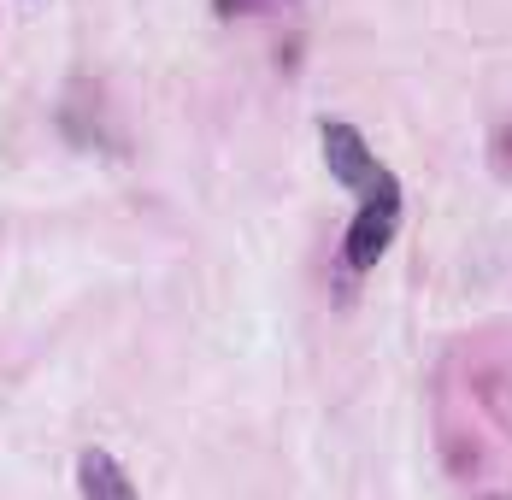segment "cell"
I'll use <instances>...</instances> for the list:
<instances>
[{"label":"cell","instance_id":"cell-1","mask_svg":"<svg viewBox=\"0 0 512 500\" xmlns=\"http://www.w3.org/2000/svg\"><path fill=\"white\" fill-rule=\"evenodd\" d=\"M318 148H324L330 177L359 200L354 224H348V236H342V265H348V271H371V265L389 253L395 230H401L407 189H401V177H395L377 153L365 148V136H359L348 118H318Z\"/></svg>","mask_w":512,"mask_h":500},{"label":"cell","instance_id":"cell-2","mask_svg":"<svg viewBox=\"0 0 512 500\" xmlns=\"http://www.w3.org/2000/svg\"><path fill=\"white\" fill-rule=\"evenodd\" d=\"M77 495L83 500H136V489H130V471L106 448H83L77 453Z\"/></svg>","mask_w":512,"mask_h":500},{"label":"cell","instance_id":"cell-3","mask_svg":"<svg viewBox=\"0 0 512 500\" xmlns=\"http://www.w3.org/2000/svg\"><path fill=\"white\" fill-rule=\"evenodd\" d=\"M254 6H271V0H212L218 18H242V12H254Z\"/></svg>","mask_w":512,"mask_h":500}]
</instances>
